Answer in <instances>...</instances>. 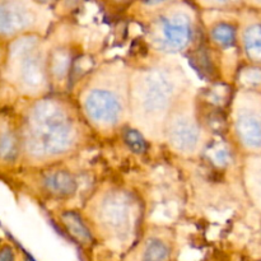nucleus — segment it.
<instances>
[{
  "label": "nucleus",
  "mask_w": 261,
  "mask_h": 261,
  "mask_svg": "<svg viewBox=\"0 0 261 261\" xmlns=\"http://www.w3.org/2000/svg\"><path fill=\"white\" fill-rule=\"evenodd\" d=\"M165 35L173 46H182L186 38H188L189 32L188 28L182 23L177 22V20H172V22L166 23Z\"/></svg>",
  "instance_id": "1"
},
{
  "label": "nucleus",
  "mask_w": 261,
  "mask_h": 261,
  "mask_svg": "<svg viewBox=\"0 0 261 261\" xmlns=\"http://www.w3.org/2000/svg\"><path fill=\"white\" fill-rule=\"evenodd\" d=\"M166 256H167V251L165 246H162L160 242H155L150 245L149 249L145 252L144 261H165Z\"/></svg>",
  "instance_id": "2"
},
{
  "label": "nucleus",
  "mask_w": 261,
  "mask_h": 261,
  "mask_svg": "<svg viewBox=\"0 0 261 261\" xmlns=\"http://www.w3.org/2000/svg\"><path fill=\"white\" fill-rule=\"evenodd\" d=\"M126 142L127 144L132 147L133 150L135 152H143L145 148L144 142H143L142 137L139 134H137L135 132H129L126 135Z\"/></svg>",
  "instance_id": "3"
},
{
  "label": "nucleus",
  "mask_w": 261,
  "mask_h": 261,
  "mask_svg": "<svg viewBox=\"0 0 261 261\" xmlns=\"http://www.w3.org/2000/svg\"><path fill=\"white\" fill-rule=\"evenodd\" d=\"M214 36H216L217 40L222 43H229L231 42L232 37H233V33H232V30L228 27V25H219L214 30Z\"/></svg>",
  "instance_id": "4"
},
{
  "label": "nucleus",
  "mask_w": 261,
  "mask_h": 261,
  "mask_svg": "<svg viewBox=\"0 0 261 261\" xmlns=\"http://www.w3.org/2000/svg\"><path fill=\"white\" fill-rule=\"evenodd\" d=\"M13 256L9 249H5L0 252V261H12Z\"/></svg>",
  "instance_id": "5"
}]
</instances>
